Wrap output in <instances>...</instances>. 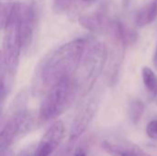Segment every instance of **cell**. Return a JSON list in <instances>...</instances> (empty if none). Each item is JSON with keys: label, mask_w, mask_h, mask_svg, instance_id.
Segmentation results:
<instances>
[{"label": "cell", "mask_w": 157, "mask_h": 156, "mask_svg": "<svg viewBox=\"0 0 157 156\" xmlns=\"http://www.w3.org/2000/svg\"><path fill=\"white\" fill-rule=\"evenodd\" d=\"M86 45V39L78 38L49 53L39 67V86L46 92L62 79L73 76L81 63Z\"/></svg>", "instance_id": "cell-1"}, {"label": "cell", "mask_w": 157, "mask_h": 156, "mask_svg": "<svg viewBox=\"0 0 157 156\" xmlns=\"http://www.w3.org/2000/svg\"><path fill=\"white\" fill-rule=\"evenodd\" d=\"M108 47L99 41L93 42L85 51L81 63L73 75L77 96L86 97L94 87L108 61Z\"/></svg>", "instance_id": "cell-2"}, {"label": "cell", "mask_w": 157, "mask_h": 156, "mask_svg": "<svg viewBox=\"0 0 157 156\" xmlns=\"http://www.w3.org/2000/svg\"><path fill=\"white\" fill-rule=\"evenodd\" d=\"M77 87L73 76L65 77L46 91L39 110V118L49 121L61 116L66 111L75 97Z\"/></svg>", "instance_id": "cell-3"}, {"label": "cell", "mask_w": 157, "mask_h": 156, "mask_svg": "<svg viewBox=\"0 0 157 156\" xmlns=\"http://www.w3.org/2000/svg\"><path fill=\"white\" fill-rule=\"evenodd\" d=\"M20 4L11 6L10 14L4 28L3 38V62L6 70L14 74L17 71L20 53L22 51L19 30Z\"/></svg>", "instance_id": "cell-4"}, {"label": "cell", "mask_w": 157, "mask_h": 156, "mask_svg": "<svg viewBox=\"0 0 157 156\" xmlns=\"http://www.w3.org/2000/svg\"><path fill=\"white\" fill-rule=\"evenodd\" d=\"M38 118L32 110H21L9 119L0 130V150L7 149L21 137L32 131ZM40 119V118H39Z\"/></svg>", "instance_id": "cell-5"}, {"label": "cell", "mask_w": 157, "mask_h": 156, "mask_svg": "<svg viewBox=\"0 0 157 156\" xmlns=\"http://www.w3.org/2000/svg\"><path fill=\"white\" fill-rule=\"evenodd\" d=\"M98 107V103L97 98L92 97L85 100L83 104L79 107V108L77 109L74 116V120L70 130L71 142L77 141L82 136V134L86 131L87 127L89 126L97 113Z\"/></svg>", "instance_id": "cell-6"}, {"label": "cell", "mask_w": 157, "mask_h": 156, "mask_svg": "<svg viewBox=\"0 0 157 156\" xmlns=\"http://www.w3.org/2000/svg\"><path fill=\"white\" fill-rule=\"evenodd\" d=\"M65 136V126L62 120L55 121L41 137L32 156H51L60 146Z\"/></svg>", "instance_id": "cell-7"}, {"label": "cell", "mask_w": 157, "mask_h": 156, "mask_svg": "<svg viewBox=\"0 0 157 156\" xmlns=\"http://www.w3.org/2000/svg\"><path fill=\"white\" fill-rule=\"evenodd\" d=\"M37 22V11L33 4L28 3L20 4V15H19V30L22 50L26 51L29 48L33 33Z\"/></svg>", "instance_id": "cell-8"}, {"label": "cell", "mask_w": 157, "mask_h": 156, "mask_svg": "<svg viewBox=\"0 0 157 156\" xmlns=\"http://www.w3.org/2000/svg\"><path fill=\"white\" fill-rule=\"evenodd\" d=\"M124 48L125 47L123 45L115 41L111 51H109V64L106 71V80L108 86H115L118 82L120 70L124 57Z\"/></svg>", "instance_id": "cell-9"}, {"label": "cell", "mask_w": 157, "mask_h": 156, "mask_svg": "<svg viewBox=\"0 0 157 156\" xmlns=\"http://www.w3.org/2000/svg\"><path fill=\"white\" fill-rule=\"evenodd\" d=\"M103 149L111 156H151L139 146L128 143H110L104 141Z\"/></svg>", "instance_id": "cell-10"}, {"label": "cell", "mask_w": 157, "mask_h": 156, "mask_svg": "<svg viewBox=\"0 0 157 156\" xmlns=\"http://www.w3.org/2000/svg\"><path fill=\"white\" fill-rule=\"evenodd\" d=\"M116 42L123 45H132L138 40V34L134 30L128 29L121 21L113 20L109 25Z\"/></svg>", "instance_id": "cell-11"}, {"label": "cell", "mask_w": 157, "mask_h": 156, "mask_svg": "<svg viewBox=\"0 0 157 156\" xmlns=\"http://www.w3.org/2000/svg\"><path fill=\"white\" fill-rule=\"evenodd\" d=\"M157 17V0H154L142 6L135 14V25L139 28L145 27L154 22Z\"/></svg>", "instance_id": "cell-12"}, {"label": "cell", "mask_w": 157, "mask_h": 156, "mask_svg": "<svg viewBox=\"0 0 157 156\" xmlns=\"http://www.w3.org/2000/svg\"><path fill=\"white\" fill-rule=\"evenodd\" d=\"M78 21L83 28L94 33H99L105 28V18L100 14L83 15Z\"/></svg>", "instance_id": "cell-13"}, {"label": "cell", "mask_w": 157, "mask_h": 156, "mask_svg": "<svg viewBox=\"0 0 157 156\" xmlns=\"http://www.w3.org/2000/svg\"><path fill=\"white\" fill-rule=\"evenodd\" d=\"M142 78L144 85L148 91L149 95L152 97H155L157 96V76L154 73V71L147 67L144 66L142 69Z\"/></svg>", "instance_id": "cell-14"}, {"label": "cell", "mask_w": 157, "mask_h": 156, "mask_svg": "<svg viewBox=\"0 0 157 156\" xmlns=\"http://www.w3.org/2000/svg\"><path fill=\"white\" fill-rule=\"evenodd\" d=\"M129 119L132 124L137 125L144 113V104L139 98H133L129 104Z\"/></svg>", "instance_id": "cell-15"}, {"label": "cell", "mask_w": 157, "mask_h": 156, "mask_svg": "<svg viewBox=\"0 0 157 156\" xmlns=\"http://www.w3.org/2000/svg\"><path fill=\"white\" fill-rule=\"evenodd\" d=\"M11 6H7L6 4L0 3V29L5 28V25L10 14Z\"/></svg>", "instance_id": "cell-16"}, {"label": "cell", "mask_w": 157, "mask_h": 156, "mask_svg": "<svg viewBox=\"0 0 157 156\" xmlns=\"http://www.w3.org/2000/svg\"><path fill=\"white\" fill-rule=\"evenodd\" d=\"M146 134L150 139L157 140V120H154L147 124Z\"/></svg>", "instance_id": "cell-17"}, {"label": "cell", "mask_w": 157, "mask_h": 156, "mask_svg": "<svg viewBox=\"0 0 157 156\" xmlns=\"http://www.w3.org/2000/svg\"><path fill=\"white\" fill-rule=\"evenodd\" d=\"M70 6V0H54L53 10L57 13L64 11Z\"/></svg>", "instance_id": "cell-18"}, {"label": "cell", "mask_w": 157, "mask_h": 156, "mask_svg": "<svg viewBox=\"0 0 157 156\" xmlns=\"http://www.w3.org/2000/svg\"><path fill=\"white\" fill-rule=\"evenodd\" d=\"M6 86L4 81L0 78V115L2 112V108H3V105H4V101L6 98Z\"/></svg>", "instance_id": "cell-19"}, {"label": "cell", "mask_w": 157, "mask_h": 156, "mask_svg": "<svg viewBox=\"0 0 157 156\" xmlns=\"http://www.w3.org/2000/svg\"><path fill=\"white\" fill-rule=\"evenodd\" d=\"M74 156H87V154L85 153V151H84V150H82V149H78V150H76V151H75V155Z\"/></svg>", "instance_id": "cell-20"}, {"label": "cell", "mask_w": 157, "mask_h": 156, "mask_svg": "<svg viewBox=\"0 0 157 156\" xmlns=\"http://www.w3.org/2000/svg\"><path fill=\"white\" fill-rule=\"evenodd\" d=\"M153 62H154V65L155 66V68L157 69V46L156 49H155V54H154V60H153Z\"/></svg>", "instance_id": "cell-21"}, {"label": "cell", "mask_w": 157, "mask_h": 156, "mask_svg": "<svg viewBox=\"0 0 157 156\" xmlns=\"http://www.w3.org/2000/svg\"><path fill=\"white\" fill-rule=\"evenodd\" d=\"M84 2H86V3H91V2H93L94 0H83Z\"/></svg>", "instance_id": "cell-22"}, {"label": "cell", "mask_w": 157, "mask_h": 156, "mask_svg": "<svg viewBox=\"0 0 157 156\" xmlns=\"http://www.w3.org/2000/svg\"><path fill=\"white\" fill-rule=\"evenodd\" d=\"M156 105H157V96H156Z\"/></svg>", "instance_id": "cell-23"}]
</instances>
